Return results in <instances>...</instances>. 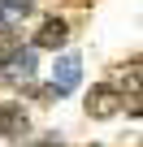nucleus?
<instances>
[{
	"mask_svg": "<svg viewBox=\"0 0 143 147\" xmlns=\"http://www.w3.org/2000/svg\"><path fill=\"white\" fill-rule=\"evenodd\" d=\"M65 39H69V26H65V18H43V26H39V35H35V48H43V52H56V48H65Z\"/></svg>",
	"mask_w": 143,
	"mask_h": 147,
	"instance_id": "39448f33",
	"label": "nucleus"
},
{
	"mask_svg": "<svg viewBox=\"0 0 143 147\" xmlns=\"http://www.w3.org/2000/svg\"><path fill=\"white\" fill-rule=\"evenodd\" d=\"M35 48H18L9 61H0V82L5 87H30L35 82Z\"/></svg>",
	"mask_w": 143,
	"mask_h": 147,
	"instance_id": "f257e3e1",
	"label": "nucleus"
},
{
	"mask_svg": "<svg viewBox=\"0 0 143 147\" xmlns=\"http://www.w3.org/2000/svg\"><path fill=\"white\" fill-rule=\"evenodd\" d=\"M30 95H35L39 104H52V100H61V91H56V87H35Z\"/></svg>",
	"mask_w": 143,
	"mask_h": 147,
	"instance_id": "0eeeda50",
	"label": "nucleus"
},
{
	"mask_svg": "<svg viewBox=\"0 0 143 147\" xmlns=\"http://www.w3.org/2000/svg\"><path fill=\"white\" fill-rule=\"evenodd\" d=\"M5 9H13V13H30V0H0Z\"/></svg>",
	"mask_w": 143,
	"mask_h": 147,
	"instance_id": "1a4fd4ad",
	"label": "nucleus"
},
{
	"mask_svg": "<svg viewBox=\"0 0 143 147\" xmlns=\"http://www.w3.org/2000/svg\"><path fill=\"white\" fill-rule=\"evenodd\" d=\"M30 147H65V143H61V134H43V138H35Z\"/></svg>",
	"mask_w": 143,
	"mask_h": 147,
	"instance_id": "6e6552de",
	"label": "nucleus"
},
{
	"mask_svg": "<svg viewBox=\"0 0 143 147\" xmlns=\"http://www.w3.org/2000/svg\"><path fill=\"white\" fill-rule=\"evenodd\" d=\"M78 78H83V61H78L74 52L56 56V65H52V87H56L61 95H69V91L78 87Z\"/></svg>",
	"mask_w": 143,
	"mask_h": 147,
	"instance_id": "7ed1b4c3",
	"label": "nucleus"
},
{
	"mask_svg": "<svg viewBox=\"0 0 143 147\" xmlns=\"http://www.w3.org/2000/svg\"><path fill=\"white\" fill-rule=\"evenodd\" d=\"M117 113H121V91L108 87V82H96V87L87 91V117L108 121V117H117Z\"/></svg>",
	"mask_w": 143,
	"mask_h": 147,
	"instance_id": "f03ea898",
	"label": "nucleus"
},
{
	"mask_svg": "<svg viewBox=\"0 0 143 147\" xmlns=\"http://www.w3.org/2000/svg\"><path fill=\"white\" fill-rule=\"evenodd\" d=\"M18 48H22V35L5 26V30H0V61H9V56H13Z\"/></svg>",
	"mask_w": 143,
	"mask_h": 147,
	"instance_id": "423d86ee",
	"label": "nucleus"
},
{
	"mask_svg": "<svg viewBox=\"0 0 143 147\" xmlns=\"http://www.w3.org/2000/svg\"><path fill=\"white\" fill-rule=\"evenodd\" d=\"M0 134L13 138V143L30 134V117L22 113V104H13V100H9V104H0Z\"/></svg>",
	"mask_w": 143,
	"mask_h": 147,
	"instance_id": "20e7f679",
	"label": "nucleus"
}]
</instances>
